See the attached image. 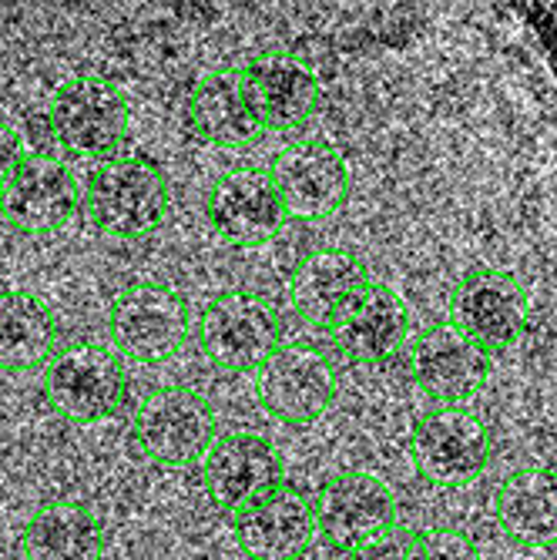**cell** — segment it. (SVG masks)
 Wrapping results in <instances>:
<instances>
[{
	"label": "cell",
	"instance_id": "e0dca14e",
	"mask_svg": "<svg viewBox=\"0 0 557 560\" xmlns=\"http://www.w3.org/2000/svg\"><path fill=\"white\" fill-rule=\"evenodd\" d=\"M242 74L263 131H295L320 108V74L292 50H266Z\"/></svg>",
	"mask_w": 557,
	"mask_h": 560
},
{
	"label": "cell",
	"instance_id": "603a6c76",
	"mask_svg": "<svg viewBox=\"0 0 557 560\" xmlns=\"http://www.w3.org/2000/svg\"><path fill=\"white\" fill-rule=\"evenodd\" d=\"M497 524L524 547L557 544V474L544 467L511 474L497 493Z\"/></svg>",
	"mask_w": 557,
	"mask_h": 560
},
{
	"label": "cell",
	"instance_id": "52a82bcc",
	"mask_svg": "<svg viewBox=\"0 0 557 560\" xmlns=\"http://www.w3.org/2000/svg\"><path fill=\"white\" fill-rule=\"evenodd\" d=\"M263 410L286 427L316 423L336 399V370L310 342H279L256 370Z\"/></svg>",
	"mask_w": 557,
	"mask_h": 560
},
{
	"label": "cell",
	"instance_id": "d6986e66",
	"mask_svg": "<svg viewBox=\"0 0 557 560\" xmlns=\"http://www.w3.org/2000/svg\"><path fill=\"white\" fill-rule=\"evenodd\" d=\"M188 128L212 148L239 151L263 135V121L252 108V94L239 68H216L201 74L185 97Z\"/></svg>",
	"mask_w": 557,
	"mask_h": 560
},
{
	"label": "cell",
	"instance_id": "8992f818",
	"mask_svg": "<svg viewBox=\"0 0 557 560\" xmlns=\"http://www.w3.org/2000/svg\"><path fill=\"white\" fill-rule=\"evenodd\" d=\"M198 342L212 366L225 373H252L279 349V319L259 292L225 289L201 310Z\"/></svg>",
	"mask_w": 557,
	"mask_h": 560
},
{
	"label": "cell",
	"instance_id": "5bb4252c",
	"mask_svg": "<svg viewBox=\"0 0 557 560\" xmlns=\"http://www.w3.org/2000/svg\"><path fill=\"white\" fill-rule=\"evenodd\" d=\"M206 219L219 238L239 248H252L272 242L289 212L279 198V188L269 172L259 168H235L216 178L206 195Z\"/></svg>",
	"mask_w": 557,
	"mask_h": 560
},
{
	"label": "cell",
	"instance_id": "7a4b0ae2",
	"mask_svg": "<svg viewBox=\"0 0 557 560\" xmlns=\"http://www.w3.org/2000/svg\"><path fill=\"white\" fill-rule=\"evenodd\" d=\"M47 131L71 159H112L131 131V108L118 84L78 74L58 84L47 105Z\"/></svg>",
	"mask_w": 557,
	"mask_h": 560
},
{
	"label": "cell",
	"instance_id": "d4e9b609",
	"mask_svg": "<svg viewBox=\"0 0 557 560\" xmlns=\"http://www.w3.org/2000/svg\"><path fill=\"white\" fill-rule=\"evenodd\" d=\"M349 560H420V534L407 527H390L352 550Z\"/></svg>",
	"mask_w": 557,
	"mask_h": 560
},
{
	"label": "cell",
	"instance_id": "9a60e30c",
	"mask_svg": "<svg viewBox=\"0 0 557 560\" xmlns=\"http://www.w3.org/2000/svg\"><path fill=\"white\" fill-rule=\"evenodd\" d=\"M232 534L248 560H299L320 537L313 500L282 483L263 500L232 514Z\"/></svg>",
	"mask_w": 557,
	"mask_h": 560
},
{
	"label": "cell",
	"instance_id": "ffe728a7",
	"mask_svg": "<svg viewBox=\"0 0 557 560\" xmlns=\"http://www.w3.org/2000/svg\"><path fill=\"white\" fill-rule=\"evenodd\" d=\"M105 524L81 500L37 506L21 530L24 560H105Z\"/></svg>",
	"mask_w": 557,
	"mask_h": 560
},
{
	"label": "cell",
	"instance_id": "484cf974",
	"mask_svg": "<svg viewBox=\"0 0 557 560\" xmlns=\"http://www.w3.org/2000/svg\"><path fill=\"white\" fill-rule=\"evenodd\" d=\"M21 162H24V141H21V135L11 125L0 121V191L8 188V182H11V175L18 172Z\"/></svg>",
	"mask_w": 557,
	"mask_h": 560
},
{
	"label": "cell",
	"instance_id": "cb8c5ba5",
	"mask_svg": "<svg viewBox=\"0 0 557 560\" xmlns=\"http://www.w3.org/2000/svg\"><path fill=\"white\" fill-rule=\"evenodd\" d=\"M420 560H484L471 534L457 527H433L420 534Z\"/></svg>",
	"mask_w": 557,
	"mask_h": 560
},
{
	"label": "cell",
	"instance_id": "ba28073f",
	"mask_svg": "<svg viewBox=\"0 0 557 560\" xmlns=\"http://www.w3.org/2000/svg\"><path fill=\"white\" fill-rule=\"evenodd\" d=\"M313 511L320 537L329 547L352 553L367 540L396 527V493L370 470H343L320 487Z\"/></svg>",
	"mask_w": 557,
	"mask_h": 560
},
{
	"label": "cell",
	"instance_id": "9c48e42d",
	"mask_svg": "<svg viewBox=\"0 0 557 560\" xmlns=\"http://www.w3.org/2000/svg\"><path fill=\"white\" fill-rule=\"evenodd\" d=\"M527 316V292L511 272L474 269L450 292V323L490 355L511 349L521 339Z\"/></svg>",
	"mask_w": 557,
	"mask_h": 560
},
{
	"label": "cell",
	"instance_id": "8fae6325",
	"mask_svg": "<svg viewBox=\"0 0 557 560\" xmlns=\"http://www.w3.org/2000/svg\"><path fill=\"white\" fill-rule=\"evenodd\" d=\"M84 191L74 172L50 155H24L0 191V219L21 235H50L78 219Z\"/></svg>",
	"mask_w": 557,
	"mask_h": 560
},
{
	"label": "cell",
	"instance_id": "277c9868",
	"mask_svg": "<svg viewBox=\"0 0 557 560\" xmlns=\"http://www.w3.org/2000/svg\"><path fill=\"white\" fill-rule=\"evenodd\" d=\"M112 349L121 360L159 366L188 346L192 313L178 289L162 282H131L108 310Z\"/></svg>",
	"mask_w": 557,
	"mask_h": 560
},
{
	"label": "cell",
	"instance_id": "5b68a950",
	"mask_svg": "<svg viewBox=\"0 0 557 560\" xmlns=\"http://www.w3.org/2000/svg\"><path fill=\"white\" fill-rule=\"evenodd\" d=\"M135 446L159 467H192L206 460L219 440L212 402L188 386H162L148 393L131 417Z\"/></svg>",
	"mask_w": 557,
	"mask_h": 560
},
{
	"label": "cell",
	"instance_id": "4fadbf2b",
	"mask_svg": "<svg viewBox=\"0 0 557 560\" xmlns=\"http://www.w3.org/2000/svg\"><path fill=\"white\" fill-rule=\"evenodd\" d=\"M201 483L219 511L239 514L286 483L282 453L256 433L219 436L201 460Z\"/></svg>",
	"mask_w": 557,
	"mask_h": 560
},
{
	"label": "cell",
	"instance_id": "7402d4cb",
	"mask_svg": "<svg viewBox=\"0 0 557 560\" xmlns=\"http://www.w3.org/2000/svg\"><path fill=\"white\" fill-rule=\"evenodd\" d=\"M58 352V319L27 289H0V373H34Z\"/></svg>",
	"mask_w": 557,
	"mask_h": 560
},
{
	"label": "cell",
	"instance_id": "2e32d148",
	"mask_svg": "<svg viewBox=\"0 0 557 560\" xmlns=\"http://www.w3.org/2000/svg\"><path fill=\"white\" fill-rule=\"evenodd\" d=\"M373 289V276L360 256L346 248H316L292 272L289 295L295 313L313 323L336 329L357 302Z\"/></svg>",
	"mask_w": 557,
	"mask_h": 560
},
{
	"label": "cell",
	"instance_id": "6da1fadb",
	"mask_svg": "<svg viewBox=\"0 0 557 560\" xmlns=\"http://www.w3.org/2000/svg\"><path fill=\"white\" fill-rule=\"evenodd\" d=\"M40 389L58 417L78 427H94L125 410L131 380L125 360L112 346L81 339L50 355Z\"/></svg>",
	"mask_w": 557,
	"mask_h": 560
},
{
	"label": "cell",
	"instance_id": "44dd1931",
	"mask_svg": "<svg viewBox=\"0 0 557 560\" xmlns=\"http://www.w3.org/2000/svg\"><path fill=\"white\" fill-rule=\"evenodd\" d=\"M410 339V313L390 285L373 282V289L357 302L339 326L336 342L349 363L380 366L390 355H396Z\"/></svg>",
	"mask_w": 557,
	"mask_h": 560
},
{
	"label": "cell",
	"instance_id": "7c38bea8",
	"mask_svg": "<svg viewBox=\"0 0 557 560\" xmlns=\"http://www.w3.org/2000/svg\"><path fill=\"white\" fill-rule=\"evenodd\" d=\"M289 219H329L349 201V165L326 141L286 144L269 165Z\"/></svg>",
	"mask_w": 557,
	"mask_h": 560
},
{
	"label": "cell",
	"instance_id": "30bf717a",
	"mask_svg": "<svg viewBox=\"0 0 557 560\" xmlns=\"http://www.w3.org/2000/svg\"><path fill=\"white\" fill-rule=\"evenodd\" d=\"M417 474L433 487H467L490 464V433L464 406L430 410L414 430Z\"/></svg>",
	"mask_w": 557,
	"mask_h": 560
},
{
	"label": "cell",
	"instance_id": "3957f363",
	"mask_svg": "<svg viewBox=\"0 0 557 560\" xmlns=\"http://www.w3.org/2000/svg\"><path fill=\"white\" fill-rule=\"evenodd\" d=\"M84 206L105 235L144 238L169 215V178L151 159L112 155L91 172Z\"/></svg>",
	"mask_w": 557,
	"mask_h": 560
},
{
	"label": "cell",
	"instance_id": "ac0fdd59",
	"mask_svg": "<svg viewBox=\"0 0 557 560\" xmlns=\"http://www.w3.org/2000/svg\"><path fill=\"white\" fill-rule=\"evenodd\" d=\"M414 376L427 396L443 406H457L477 396L490 376V352L453 323H437L414 339Z\"/></svg>",
	"mask_w": 557,
	"mask_h": 560
}]
</instances>
